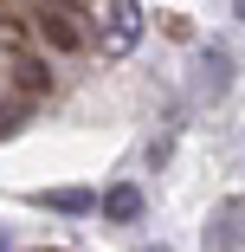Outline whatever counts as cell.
<instances>
[{"label":"cell","instance_id":"9","mask_svg":"<svg viewBox=\"0 0 245 252\" xmlns=\"http://www.w3.org/2000/svg\"><path fill=\"white\" fill-rule=\"evenodd\" d=\"M52 7H71V13H90L97 0H52Z\"/></svg>","mask_w":245,"mask_h":252},{"label":"cell","instance_id":"4","mask_svg":"<svg viewBox=\"0 0 245 252\" xmlns=\"http://www.w3.org/2000/svg\"><path fill=\"white\" fill-rule=\"evenodd\" d=\"M207 252H245V200H219V207H213Z\"/></svg>","mask_w":245,"mask_h":252},{"label":"cell","instance_id":"12","mask_svg":"<svg viewBox=\"0 0 245 252\" xmlns=\"http://www.w3.org/2000/svg\"><path fill=\"white\" fill-rule=\"evenodd\" d=\"M136 252H168V246H136Z\"/></svg>","mask_w":245,"mask_h":252},{"label":"cell","instance_id":"1","mask_svg":"<svg viewBox=\"0 0 245 252\" xmlns=\"http://www.w3.org/2000/svg\"><path fill=\"white\" fill-rule=\"evenodd\" d=\"M136 39H142V7H136V0H97L90 45H104L110 59H123V52H136Z\"/></svg>","mask_w":245,"mask_h":252},{"label":"cell","instance_id":"8","mask_svg":"<svg viewBox=\"0 0 245 252\" xmlns=\"http://www.w3.org/2000/svg\"><path fill=\"white\" fill-rule=\"evenodd\" d=\"M32 110V97L20 91V97H0V136H7V129H20V117Z\"/></svg>","mask_w":245,"mask_h":252},{"label":"cell","instance_id":"10","mask_svg":"<svg viewBox=\"0 0 245 252\" xmlns=\"http://www.w3.org/2000/svg\"><path fill=\"white\" fill-rule=\"evenodd\" d=\"M0 252H13V233H7V226H0Z\"/></svg>","mask_w":245,"mask_h":252},{"label":"cell","instance_id":"3","mask_svg":"<svg viewBox=\"0 0 245 252\" xmlns=\"http://www.w3.org/2000/svg\"><path fill=\"white\" fill-rule=\"evenodd\" d=\"M226 91H232V52H226V45H207V52L193 59V97L219 104Z\"/></svg>","mask_w":245,"mask_h":252},{"label":"cell","instance_id":"2","mask_svg":"<svg viewBox=\"0 0 245 252\" xmlns=\"http://www.w3.org/2000/svg\"><path fill=\"white\" fill-rule=\"evenodd\" d=\"M39 39L52 45V52H65V59L90 45V32L78 26V13H71V7H52V0H45V13H39Z\"/></svg>","mask_w":245,"mask_h":252},{"label":"cell","instance_id":"7","mask_svg":"<svg viewBox=\"0 0 245 252\" xmlns=\"http://www.w3.org/2000/svg\"><path fill=\"white\" fill-rule=\"evenodd\" d=\"M52 214H97V194L90 188H52V194H39Z\"/></svg>","mask_w":245,"mask_h":252},{"label":"cell","instance_id":"5","mask_svg":"<svg viewBox=\"0 0 245 252\" xmlns=\"http://www.w3.org/2000/svg\"><path fill=\"white\" fill-rule=\"evenodd\" d=\"M142 207H149V200H142V188H136V181H116L110 194H97V214L116 220V226H136V220H142Z\"/></svg>","mask_w":245,"mask_h":252},{"label":"cell","instance_id":"11","mask_svg":"<svg viewBox=\"0 0 245 252\" xmlns=\"http://www.w3.org/2000/svg\"><path fill=\"white\" fill-rule=\"evenodd\" d=\"M232 13H239V26H245V0H232Z\"/></svg>","mask_w":245,"mask_h":252},{"label":"cell","instance_id":"6","mask_svg":"<svg viewBox=\"0 0 245 252\" xmlns=\"http://www.w3.org/2000/svg\"><path fill=\"white\" fill-rule=\"evenodd\" d=\"M13 91L45 97V91H52V65H45V59H20V65H13Z\"/></svg>","mask_w":245,"mask_h":252}]
</instances>
